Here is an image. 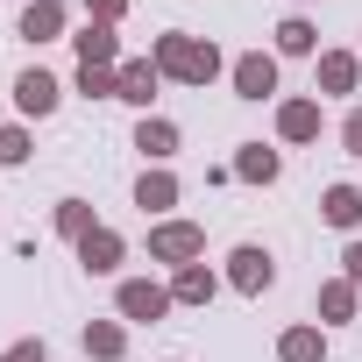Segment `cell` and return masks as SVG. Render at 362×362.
Returning <instances> with one entry per match:
<instances>
[{"label":"cell","mask_w":362,"mask_h":362,"mask_svg":"<svg viewBox=\"0 0 362 362\" xmlns=\"http://www.w3.org/2000/svg\"><path fill=\"white\" fill-rule=\"evenodd\" d=\"M149 57H156V71H163V78H177V86H214V78H221V50H214V43H199V36H177V29H170V36H156V50H149Z\"/></svg>","instance_id":"cell-1"},{"label":"cell","mask_w":362,"mask_h":362,"mask_svg":"<svg viewBox=\"0 0 362 362\" xmlns=\"http://www.w3.org/2000/svg\"><path fill=\"white\" fill-rule=\"evenodd\" d=\"M199 249H206V228H199V221H156V228H149V256H156V263H177V270H185Z\"/></svg>","instance_id":"cell-2"},{"label":"cell","mask_w":362,"mask_h":362,"mask_svg":"<svg viewBox=\"0 0 362 362\" xmlns=\"http://www.w3.org/2000/svg\"><path fill=\"white\" fill-rule=\"evenodd\" d=\"M228 284H235L242 298H263V291L277 284V263H270V249H256V242H242V249L228 256Z\"/></svg>","instance_id":"cell-3"},{"label":"cell","mask_w":362,"mask_h":362,"mask_svg":"<svg viewBox=\"0 0 362 362\" xmlns=\"http://www.w3.org/2000/svg\"><path fill=\"white\" fill-rule=\"evenodd\" d=\"M114 305H121V320H163V313H170V291L149 284V277H128V284L114 291Z\"/></svg>","instance_id":"cell-4"},{"label":"cell","mask_w":362,"mask_h":362,"mask_svg":"<svg viewBox=\"0 0 362 362\" xmlns=\"http://www.w3.org/2000/svg\"><path fill=\"white\" fill-rule=\"evenodd\" d=\"M235 93H242V100H270V93H277V57H270V50L235 57Z\"/></svg>","instance_id":"cell-5"},{"label":"cell","mask_w":362,"mask_h":362,"mask_svg":"<svg viewBox=\"0 0 362 362\" xmlns=\"http://www.w3.org/2000/svg\"><path fill=\"white\" fill-rule=\"evenodd\" d=\"M71 43H78V64H100V71H121V36H114L107 22H86V29H78Z\"/></svg>","instance_id":"cell-6"},{"label":"cell","mask_w":362,"mask_h":362,"mask_svg":"<svg viewBox=\"0 0 362 362\" xmlns=\"http://www.w3.org/2000/svg\"><path fill=\"white\" fill-rule=\"evenodd\" d=\"M64 36V8L57 0H29L22 8V43H57Z\"/></svg>","instance_id":"cell-7"},{"label":"cell","mask_w":362,"mask_h":362,"mask_svg":"<svg viewBox=\"0 0 362 362\" xmlns=\"http://www.w3.org/2000/svg\"><path fill=\"white\" fill-rule=\"evenodd\" d=\"M277 135L284 142H313L320 135V100H284L277 107Z\"/></svg>","instance_id":"cell-8"},{"label":"cell","mask_w":362,"mask_h":362,"mask_svg":"<svg viewBox=\"0 0 362 362\" xmlns=\"http://www.w3.org/2000/svg\"><path fill=\"white\" fill-rule=\"evenodd\" d=\"M214 291H221V277H214L206 263H185V270L170 277V298H177V305H206Z\"/></svg>","instance_id":"cell-9"},{"label":"cell","mask_w":362,"mask_h":362,"mask_svg":"<svg viewBox=\"0 0 362 362\" xmlns=\"http://www.w3.org/2000/svg\"><path fill=\"white\" fill-rule=\"evenodd\" d=\"M355 78H362V57L355 50H327L320 57V93H355Z\"/></svg>","instance_id":"cell-10"},{"label":"cell","mask_w":362,"mask_h":362,"mask_svg":"<svg viewBox=\"0 0 362 362\" xmlns=\"http://www.w3.org/2000/svg\"><path fill=\"white\" fill-rule=\"evenodd\" d=\"M156 78H163V71H156V57H128V64H121V100L149 107V100H156Z\"/></svg>","instance_id":"cell-11"},{"label":"cell","mask_w":362,"mask_h":362,"mask_svg":"<svg viewBox=\"0 0 362 362\" xmlns=\"http://www.w3.org/2000/svg\"><path fill=\"white\" fill-rule=\"evenodd\" d=\"M15 100H22V114L43 121V114L57 107V78H50V71H22V78H15Z\"/></svg>","instance_id":"cell-12"},{"label":"cell","mask_w":362,"mask_h":362,"mask_svg":"<svg viewBox=\"0 0 362 362\" xmlns=\"http://www.w3.org/2000/svg\"><path fill=\"white\" fill-rule=\"evenodd\" d=\"M78 263H86L93 277H107V270L121 263V235H114V228H93V235L78 242Z\"/></svg>","instance_id":"cell-13"},{"label":"cell","mask_w":362,"mask_h":362,"mask_svg":"<svg viewBox=\"0 0 362 362\" xmlns=\"http://www.w3.org/2000/svg\"><path fill=\"white\" fill-rule=\"evenodd\" d=\"M277 362H327V341H320V327H284V341H277Z\"/></svg>","instance_id":"cell-14"},{"label":"cell","mask_w":362,"mask_h":362,"mask_svg":"<svg viewBox=\"0 0 362 362\" xmlns=\"http://www.w3.org/2000/svg\"><path fill=\"white\" fill-rule=\"evenodd\" d=\"M135 206H142V214H163V206H177V177H170V170H142Z\"/></svg>","instance_id":"cell-15"},{"label":"cell","mask_w":362,"mask_h":362,"mask_svg":"<svg viewBox=\"0 0 362 362\" xmlns=\"http://www.w3.org/2000/svg\"><path fill=\"white\" fill-rule=\"evenodd\" d=\"M235 177H249V185H277V149H263V142H242V156H235Z\"/></svg>","instance_id":"cell-16"},{"label":"cell","mask_w":362,"mask_h":362,"mask_svg":"<svg viewBox=\"0 0 362 362\" xmlns=\"http://www.w3.org/2000/svg\"><path fill=\"white\" fill-rule=\"evenodd\" d=\"M86 355H100V362H121V355H128V334H121V320H93V327H86Z\"/></svg>","instance_id":"cell-17"},{"label":"cell","mask_w":362,"mask_h":362,"mask_svg":"<svg viewBox=\"0 0 362 362\" xmlns=\"http://www.w3.org/2000/svg\"><path fill=\"white\" fill-rule=\"evenodd\" d=\"M320 214H327V228H355V221H362V192H355V185H327Z\"/></svg>","instance_id":"cell-18"},{"label":"cell","mask_w":362,"mask_h":362,"mask_svg":"<svg viewBox=\"0 0 362 362\" xmlns=\"http://www.w3.org/2000/svg\"><path fill=\"white\" fill-rule=\"evenodd\" d=\"M135 149H142V156H156V163H163V156H170V149H177V128H170V121H149V114H142V128H135Z\"/></svg>","instance_id":"cell-19"},{"label":"cell","mask_w":362,"mask_h":362,"mask_svg":"<svg viewBox=\"0 0 362 362\" xmlns=\"http://www.w3.org/2000/svg\"><path fill=\"white\" fill-rule=\"evenodd\" d=\"M313 43H320V36H313V22H305V15L277 22V50H284V57H313Z\"/></svg>","instance_id":"cell-20"},{"label":"cell","mask_w":362,"mask_h":362,"mask_svg":"<svg viewBox=\"0 0 362 362\" xmlns=\"http://www.w3.org/2000/svg\"><path fill=\"white\" fill-rule=\"evenodd\" d=\"M100 221H93V206L86 199H57V235H71V242H86Z\"/></svg>","instance_id":"cell-21"},{"label":"cell","mask_w":362,"mask_h":362,"mask_svg":"<svg viewBox=\"0 0 362 362\" xmlns=\"http://www.w3.org/2000/svg\"><path fill=\"white\" fill-rule=\"evenodd\" d=\"M320 320H355V284H348V277L320 284Z\"/></svg>","instance_id":"cell-22"},{"label":"cell","mask_w":362,"mask_h":362,"mask_svg":"<svg viewBox=\"0 0 362 362\" xmlns=\"http://www.w3.org/2000/svg\"><path fill=\"white\" fill-rule=\"evenodd\" d=\"M78 93H86V100H121V71H100V64H78Z\"/></svg>","instance_id":"cell-23"},{"label":"cell","mask_w":362,"mask_h":362,"mask_svg":"<svg viewBox=\"0 0 362 362\" xmlns=\"http://www.w3.org/2000/svg\"><path fill=\"white\" fill-rule=\"evenodd\" d=\"M29 156V128H0V163H22Z\"/></svg>","instance_id":"cell-24"},{"label":"cell","mask_w":362,"mask_h":362,"mask_svg":"<svg viewBox=\"0 0 362 362\" xmlns=\"http://www.w3.org/2000/svg\"><path fill=\"white\" fill-rule=\"evenodd\" d=\"M121 15H128V0H86V22H107V29H114Z\"/></svg>","instance_id":"cell-25"},{"label":"cell","mask_w":362,"mask_h":362,"mask_svg":"<svg viewBox=\"0 0 362 362\" xmlns=\"http://www.w3.org/2000/svg\"><path fill=\"white\" fill-rule=\"evenodd\" d=\"M341 142H348V156H362V107H348V121H341Z\"/></svg>","instance_id":"cell-26"},{"label":"cell","mask_w":362,"mask_h":362,"mask_svg":"<svg viewBox=\"0 0 362 362\" xmlns=\"http://www.w3.org/2000/svg\"><path fill=\"white\" fill-rule=\"evenodd\" d=\"M0 362H43V341H15V348L0 355Z\"/></svg>","instance_id":"cell-27"},{"label":"cell","mask_w":362,"mask_h":362,"mask_svg":"<svg viewBox=\"0 0 362 362\" xmlns=\"http://www.w3.org/2000/svg\"><path fill=\"white\" fill-rule=\"evenodd\" d=\"M341 263H348V284L362 291V242H348V256H341Z\"/></svg>","instance_id":"cell-28"}]
</instances>
